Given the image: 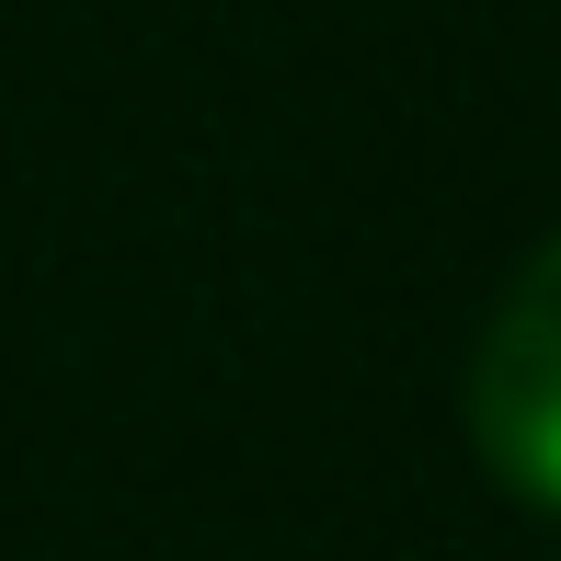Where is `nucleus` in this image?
<instances>
[{
	"label": "nucleus",
	"instance_id": "obj_1",
	"mask_svg": "<svg viewBox=\"0 0 561 561\" xmlns=\"http://www.w3.org/2000/svg\"><path fill=\"white\" fill-rule=\"evenodd\" d=\"M470 447L516 504L561 516V229L504 275L470 344Z\"/></svg>",
	"mask_w": 561,
	"mask_h": 561
}]
</instances>
